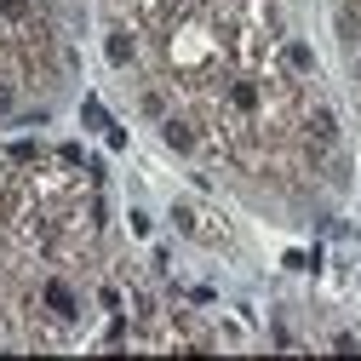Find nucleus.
<instances>
[{
	"label": "nucleus",
	"mask_w": 361,
	"mask_h": 361,
	"mask_svg": "<svg viewBox=\"0 0 361 361\" xmlns=\"http://www.w3.org/2000/svg\"><path fill=\"white\" fill-rule=\"evenodd\" d=\"M18 109V86H6V80H0V121H6Z\"/></svg>",
	"instance_id": "nucleus-7"
},
{
	"label": "nucleus",
	"mask_w": 361,
	"mask_h": 361,
	"mask_svg": "<svg viewBox=\"0 0 361 361\" xmlns=\"http://www.w3.org/2000/svg\"><path fill=\"white\" fill-rule=\"evenodd\" d=\"M40 298H47V304H52V310L63 315V322L75 327V310H80V304H75V293H69L63 281H47V287H40Z\"/></svg>",
	"instance_id": "nucleus-2"
},
{
	"label": "nucleus",
	"mask_w": 361,
	"mask_h": 361,
	"mask_svg": "<svg viewBox=\"0 0 361 361\" xmlns=\"http://www.w3.org/2000/svg\"><path fill=\"white\" fill-rule=\"evenodd\" d=\"M132 58H138V47H132V35H126V29H109V63H115V69H126Z\"/></svg>",
	"instance_id": "nucleus-3"
},
{
	"label": "nucleus",
	"mask_w": 361,
	"mask_h": 361,
	"mask_svg": "<svg viewBox=\"0 0 361 361\" xmlns=\"http://www.w3.org/2000/svg\"><path fill=\"white\" fill-rule=\"evenodd\" d=\"M138 109H144L149 121H166V98H161V92H144V98H138Z\"/></svg>",
	"instance_id": "nucleus-6"
},
{
	"label": "nucleus",
	"mask_w": 361,
	"mask_h": 361,
	"mask_svg": "<svg viewBox=\"0 0 361 361\" xmlns=\"http://www.w3.org/2000/svg\"><path fill=\"white\" fill-rule=\"evenodd\" d=\"M355 75H361V58H355Z\"/></svg>",
	"instance_id": "nucleus-9"
},
{
	"label": "nucleus",
	"mask_w": 361,
	"mask_h": 361,
	"mask_svg": "<svg viewBox=\"0 0 361 361\" xmlns=\"http://www.w3.org/2000/svg\"><path fill=\"white\" fill-rule=\"evenodd\" d=\"M281 63H287V69H298V75H304V69H310V63H315V58H310V47H304V40H293V47H281Z\"/></svg>",
	"instance_id": "nucleus-5"
},
{
	"label": "nucleus",
	"mask_w": 361,
	"mask_h": 361,
	"mask_svg": "<svg viewBox=\"0 0 361 361\" xmlns=\"http://www.w3.org/2000/svg\"><path fill=\"white\" fill-rule=\"evenodd\" d=\"M161 138H166V149L190 155V149H195V126H190V121H178V115H166V121H161Z\"/></svg>",
	"instance_id": "nucleus-1"
},
{
	"label": "nucleus",
	"mask_w": 361,
	"mask_h": 361,
	"mask_svg": "<svg viewBox=\"0 0 361 361\" xmlns=\"http://www.w3.org/2000/svg\"><path fill=\"white\" fill-rule=\"evenodd\" d=\"M35 155H40L35 144H6V161H18V166H23V161H35Z\"/></svg>",
	"instance_id": "nucleus-8"
},
{
	"label": "nucleus",
	"mask_w": 361,
	"mask_h": 361,
	"mask_svg": "<svg viewBox=\"0 0 361 361\" xmlns=\"http://www.w3.org/2000/svg\"><path fill=\"white\" fill-rule=\"evenodd\" d=\"M322 178L327 184H350V161L344 155H322Z\"/></svg>",
	"instance_id": "nucleus-4"
}]
</instances>
